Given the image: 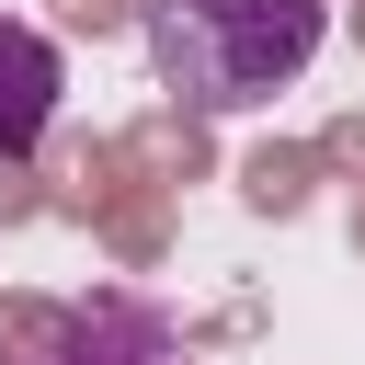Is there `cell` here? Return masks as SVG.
<instances>
[{
	"label": "cell",
	"instance_id": "7a4b0ae2",
	"mask_svg": "<svg viewBox=\"0 0 365 365\" xmlns=\"http://www.w3.org/2000/svg\"><path fill=\"white\" fill-rule=\"evenodd\" d=\"M0 365H182V319L137 285H80L11 319Z\"/></svg>",
	"mask_w": 365,
	"mask_h": 365
},
{
	"label": "cell",
	"instance_id": "3957f363",
	"mask_svg": "<svg viewBox=\"0 0 365 365\" xmlns=\"http://www.w3.org/2000/svg\"><path fill=\"white\" fill-rule=\"evenodd\" d=\"M57 91H68V57H57L23 11H0V160H34V148H46Z\"/></svg>",
	"mask_w": 365,
	"mask_h": 365
},
{
	"label": "cell",
	"instance_id": "6da1fadb",
	"mask_svg": "<svg viewBox=\"0 0 365 365\" xmlns=\"http://www.w3.org/2000/svg\"><path fill=\"white\" fill-rule=\"evenodd\" d=\"M137 34H148L160 91L182 114L228 125V114H262L274 91L308 80L331 0H137Z\"/></svg>",
	"mask_w": 365,
	"mask_h": 365
}]
</instances>
